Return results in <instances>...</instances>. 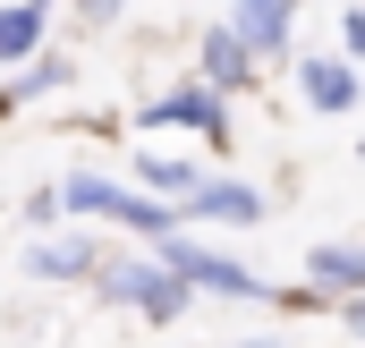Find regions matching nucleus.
Wrapping results in <instances>:
<instances>
[{
    "mask_svg": "<svg viewBox=\"0 0 365 348\" xmlns=\"http://www.w3.org/2000/svg\"><path fill=\"white\" fill-rule=\"evenodd\" d=\"M340 43H349V51L365 60V9H349V17H340Z\"/></svg>",
    "mask_w": 365,
    "mask_h": 348,
    "instance_id": "ddd939ff",
    "label": "nucleus"
},
{
    "mask_svg": "<svg viewBox=\"0 0 365 348\" xmlns=\"http://www.w3.org/2000/svg\"><path fill=\"white\" fill-rule=\"evenodd\" d=\"M102 297H119V306H145L153 323H179L187 306H195V289H187L179 272H162V263H119V272H102Z\"/></svg>",
    "mask_w": 365,
    "mask_h": 348,
    "instance_id": "f03ea898",
    "label": "nucleus"
},
{
    "mask_svg": "<svg viewBox=\"0 0 365 348\" xmlns=\"http://www.w3.org/2000/svg\"><path fill=\"white\" fill-rule=\"evenodd\" d=\"M136 178H145V195H179V204H187L204 170H195V162H179V153H145V162H136Z\"/></svg>",
    "mask_w": 365,
    "mask_h": 348,
    "instance_id": "9b49d317",
    "label": "nucleus"
},
{
    "mask_svg": "<svg viewBox=\"0 0 365 348\" xmlns=\"http://www.w3.org/2000/svg\"><path fill=\"white\" fill-rule=\"evenodd\" d=\"M60 204H68V213H102V221H128V230H145V238H170V213H162L153 195L119 187V178H68Z\"/></svg>",
    "mask_w": 365,
    "mask_h": 348,
    "instance_id": "f257e3e1",
    "label": "nucleus"
},
{
    "mask_svg": "<svg viewBox=\"0 0 365 348\" xmlns=\"http://www.w3.org/2000/svg\"><path fill=\"white\" fill-rule=\"evenodd\" d=\"M340 314H349V332H365V289L349 297V306H340Z\"/></svg>",
    "mask_w": 365,
    "mask_h": 348,
    "instance_id": "2eb2a0df",
    "label": "nucleus"
},
{
    "mask_svg": "<svg viewBox=\"0 0 365 348\" xmlns=\"http://www.w3.org/2000/svg\"><path fill=\"white\" fill-rule=\"evenodd\" d=\"M93 263H102L93 238H34L26 247V272L34 280H93Z\"/></svg>",
    "mask_w": 365,
    "mask_h": 348,
    "instance_id": "423d86ee",
    "label": "nucleus"
},
{
    "mask_svg": "<svg viewBox=\"0 0 365 348\" xmlns=\"http://www.w3.org/2000/svg\"><path fill=\"white\" fill-rule=\"evenodd\" d=\"M145 119H153V128H204V136H230V119H221V93H212V86H179V93H162Z\"/></svg>",
    "mask_w": 365,
    "mask_h": 348,
    "instance_id": "39448f33",
    "label": "nucleus"
},
{
    "mask_svg": "<svg viewBox=\"0 0 365 348\" xmlns=\"http://www.w3.org/2000/svg\"><path fill=\"white\" fill-rule=\"evenodd\" d=\"M289 17H297V0H238L230 9V34L247 51H289Z\"/></svg>",
    "mask_w": 365,
    "mask_h": 348,
    "instance_id": "20e7f679",
    "label": "nucleus"
},
{
    "mask_svg": "<svg viewBox=\"0 0 365 348\" xmlns=\"http://www.w3.org/2000/svg\"><path fill=\"white\" fill-rule=\"evenodd\" d=\"M187 213H204V221H255V213H264V195L230 178V187H195V195H187Z\"/></svg>",
    "mask_w": 365,
    "mask_h": 348,
    "instance_id": "9d476101",
    "label": "nucleus"
},
{
    "mask_svg": "<svg viewBox=\"0 0 365 348\" xmlns=\"http://www.w3.org/2000/svg\"><path fill=\"white\" fill-rule=\"evenodd\" d=\"M247 68H255V51H247L230 26H212V34H204V86H212V93H221V86H247Z\"/></svg>",
    "mask_w": 365,
    "mask_h": 348,
    "instance_id": "6e6552de",
    "label": "nucleus"
},
{
    "mask_svg": "<svg viewBox=\"0 0 365 348\" xmlns=\"http://www.w3.org/2000/svg\"><path fill=\"white\" fill-rule=\"evenodd\" d=\"M306 272L323 280V289H365V247H306Z\"/></svg>",
    "mask_w": 365,
    "mask_h": 348,
    "instance_id": "1a4fd4ad",
    "label": "nucleus"
},
{
    "mask_svg": "<svg viewBox=\"0 0 365 348\" xmlns=\"http://www.w3.org/2000/svg\"><path fill=\"white\" fill-rule=\"evenodd\" d=\"M110 9H119V0H77V17H86V26H102Z\"/></svg>",
    "mask_w": 365,
    "mask_h": 348,
    "instance_id": "4468645a",
    "label": "nucleus"
},
{
    "mask_svg": "<svg viewBox=\"0 0 365 348\" xmlns=\"http://www.w3.org/2000/svg\"><path fill=\"white\" fill-rule=\"evenodd\" d=\"M153 263H162V272H179L187 289H221V297H264V280H255L247 263L204 255V247H187V238H162V247H153Z\"/></svg>",
    "mask_w": 365,
    "mask_h": 348,
    "instance_id": "7ed1b4c3",
    "label": "nucleus"
},
{
    "mask_svg": "<svg viewBox=\"0 0 365 348\" xmlns=\"http://www.w3.org/2000/svg\"><path fill=\"white\" fill-rule=\"evenodd\" d=\"M26 51H43V9H0V60H26Z\"/></svg>",
    "mask_w": 365,
    "mask_h": 348,
    "instance_id": "f8f14e48",
    "label": "nucleus"
},
{
    "mask_svg": "<svg viewBox=\"0 0 365 348\" xmlns=\"http://www.w3.org/2000/svg\"><path fill=\"white\" fill-rule=\"evenodd\" d=\"M297 93H306L314 111H349V102H357V77H349L340 60H297Z\"/></svg>",
    "mask_w": 365,
    "mask_h": 348,
    "instance_id": "0eeeda50",
    "label": "nucleus"
},
{
    "mask_svg": "<svg viewBox=\"0 0 365 348\" xmlns=\"http://www.w3.org/2000/svg\"><path fill=\"white\" fill-rule=\"evenodd\" d=\"M26 9H43V0H26Z\"/></svg>",
    "mask_w": 365,
    "mask_h": 348,
    "instance_id": "dca6fc26",
    "label": "nucleus"
}]
</instances>
